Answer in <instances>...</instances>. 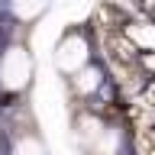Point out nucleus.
Returning <instances> with one entry per match:
<instances>
[{"instance_id":"f257e3e1","label":"nucleus","mask_w":155,"mask_h":155,"mask_svg":"<svg viewBox=\"0 0 155 155\" xmlns=\"http://www.w3.org/2000/svg\"><path fill=\"white\" fill-rule=\"evenodd\" d=\"M32 81V55L26 45H7L0 55V87L10 94H23Z\"/></svg>"},{"instance_id":"f03ea898","label":"nucleus","mask_w":155,"mask_h":155,"mask_svg":"<svg viewBox=\"0 0 155 155\" xmlns=\"http://www.w3.org/2000/svg\"><path fill=\"white\" fill-rule=\"evenodd\" d=\"M91 65V39L84 29H68L55 45V68L74 78L81 68Z\"/></svg>"},{"instance_id":"7ed1b4c3","label":"nucleus","mask_w":155,"mask_h":155,"mask_svg":"<svg viewBox=\"0 0 155 155\" xmlns=\"http://www.w3.org/2000/svg\"><path fill=\"white\" fill-rule=\"evenodd\" d=\"M123 36L139 52H155V23H129L123 29Z\"/></svg>"},{"instance_id":"20e7f679","label":"nucleus","mask_w":155,"mask_h":155,"mask_svg":"<svg viewBox=\"0 0 155 155\" xmlns=\"http://www.w3.org/2000/svg\"><path fill=\"white\" fill-rule=\"evenodd\" d=\"M48 3L52 0H10V16L19 23H36L48 10Z\"/></svg>"},{"instance_id":"39448f33","label":"nucleus","mask_w":155,"mask_h":155,"mask_svg":"<svg viewBox=\"0 0 155 155\" xmlns=\"http://www.w3.org/2000/svg\"><path fill=\"white\" fill-rule=\"evenodd\" d=\"M71 81V87H74V94H81V97H91L100 87V81H104V71L97 65H87V68H81L74 78H68Z\"/></svg>"},{"instance_id":"423d86ee","label":"nucleus","mask_w":155,"mask_h":155,"mask_svg":"<svg viewBox=\"0 0 155 155\" xmlns=\"http://www.w3.org/2000/svg\"><path fill=\"white\" fill-rule=\"evenodd\" d=\"M13 155H45V145H42V139L32 133L19 136L16 142H13Z\"/></svg>"}]
</instances>
